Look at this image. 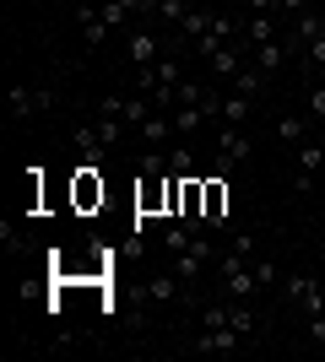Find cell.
<instances>
[{
    "label": "cell",
    "mask_w": 325,
    "mask_h": 362,
    "mask_svg": "<svg viewBox=\"0 0 325 362\" xmlns=\"http://www.w3.org/2000/svg\"><path fill=\"white\" fill-rule=\"evenodd\" d=\"M217 146H222V157H217V173H222V179H228L239 163L255 157V141H249V130H239V124H222V130H217Z\"/></svg>",
    "instance_id": "6da1fadb"
},
{
    "label": "cell",
    "mask_w": 325,
    "mask_h": 362,
    "mask_svg": "<svg viewBox=\"0 0 325 362\" xmlns=\"http://www.w3.org/2000/svg\"><path fill=\"white\" fill-rule=\"evenodd\" d=\"M163 49H169V38H157L152 28H130V33H125V60L136 65V71L157 65V60H163Z\"/></svg>",
    "instance_id": "7a4b0ae2"
},
{
    "label": "cell",
    "mask_w": 325,
    "mask_h": 362,
    "mask_svg": "<svg viewBox=\"0 0 325 362\" xmlns=\"http://www.w3.org/2000/svg\"><path fill=\"white\" fill-rule=\"evenodd\" d=\"M282 292L304 308V314H325V287H320V276L309 271H293V276H282Z\"/></svg>",
    "instance_id": "3957f363"
},
{
    "label": "cell",
    "mask_w": 325,
    "mask_h": 362,
    "mask_svg": "<svg viewBox=\"0 0 325 362\" xmlns=\"http://www.w3.org/2000/svg\"><path fill=\"white\" fill-rule=\"evenodd\" d=\"M239 346H244V335L233 330V325H217V330H201L185 351H195V357H228V351H239Z\"/></svg>",
    "instance_id": "277c9868"
},
{
    "label": "cell",
    "mask_w": 325,
    "mask_h": 362,
    "mask_svg": "<svg viewBox=\"0 0 325 362\" xmlns=\"http://www.w3.org/2000/svg\"><path fill=\"white\" fill-rule=\"evenodd\" d=\"M60 103V92L55 87H11V114L16 119H33V114H44V108Z\"/></svg>",
    "instance_id": "5b68a950"
},
{
    "label": "cell",
    "mask_w": 325,
    "mask_h": 362,
    "mask_svg": "<svg viewBox=\"0 0 325 362\" xmlns=\"http://www.w3.org/2000/svg\"><path fill=\"white\" fill-rule=\"evenodd\" d=\"M206 65H212V81H217V87H228V81H233L239 71H244L249 60H244V49H239V44H222V49H217V54H212Z\"/></svg>",
    "instance_id": "8992f818"
},
{
    "label": "cell",
    "mask_w": 325,
    "mask_h": 362,
    "mask_svg": "<svg viewBox=\"0 0 325 362\" xmlns=\"http://www.w3.org/2000/svg\"><path fill=\"white\" fill-rule=\"evenodd\" d=\"M222 292H228L233 303H249L255 292H261V281H255V265H228V271H222Z\"/></svg>",
    "instance_id": "52a82bcc"
},
{
    "label": "cell",
    "mask_w": 325,
    "mask_h": 362,
    "mask_svg": "<svg viewBox=\"0 0 325 362\" xmlns=\"http://www.w3.org/2000/svg\"><path fill=\"white\" fill-rule=\"evenodd\" d=\"M76 22H81V44L87 49H103L108 44V22H103V11H93V6H76Z\"/></svg>",
    "instance_id": "ba28073f"
},
{
    "label": "cell",
    "mask_w": 325,
    "mask_h": 362,
    "mask_svg": "<svg viewBox=\"0 0 325 362\" xmlns=\"http://www.w3.org/2000/svg\"><path fill=\"white\" fill-rule=\"evenodd\" d=\"M309 114H282V119H277V141H282V146H304V141H309Z\"/></svg>",
    "instance_id": "9c48e42d"
},
{
    "label": "cell",
    "mask_w": 325,
    "mask_h": 362,
    "mask_svg": "<svg viewBox=\"0 0 325 362\" xmlns=\"http://www.w3.org/2000/svg\"><path fill=\"white\" fill-rule=\"evenodd\" d=\"M212 16H217V6H190L185 22H179V38H190V44L206 38V33H212Z\"/></svg>",
    "instance_id": "30bf717a"
},
{
    "label": "cell",
    "mask_w": 325,
    "mask_h": 362,
    "mask_svg": "<svg viewBox=\"0 0 325 362\" xmlns=\"http://www.w3.org/2000/svg\"><path fill=\"white\" fill-rule=\"evenodd\" d=\"M179 292H185V276H179V271H163V276L147 281V298H152V303H173Z\"/></svg>",
    "instance_id": "8fae6325"
},
{
    "label": "cell",
    "mask_w": 325,
    "mask_h": 362,
    "mask_svg": "<svg viewBox=\"0 0 325 362\" xmlns=\"http://www.w3.org/2000/svg\"><path fill=\"white\" fill-rule=\"evenodd\" d=\"M228 92H239V98H261V92H266V71H261V65H244V71L228 81Z\"/></svg>",
    "instance_id": "7c38bea8"
},
{
    "label": "cell",
    "mask_w": 325,
    "mask_h": 362,
    "mask_svg": "<svg viewBox=\"0 0 325 362\" xmlns=\"http://www.w3.org/2000/svg\"><path fill=\"white\" fill-rule=\"evenodd\" d=\"M249 65H261L266 76H277L282 65H287V38H277V44H261V49H255V60H249Z\"/></svg>",
    "instance_id": "4fadbf2b"
},
{
    "label": "cell",
    "mask_w": 325,
    "mask_h": 362,
    "mask_svg": "<svg viewBox=\"0 0 325 362\" xmlns=\"http://www.w3.org/2000/svg\"><path fill=\"white\" fill-rule=\"evenodd\" d=\"M249 114H255V98H239V92H228V98H222V124H239V130H244Z\"/></svg>",
    "instance_id": "5bb4252c"
},
{
    "label": "cell",
    "mask_w": 325,
    "mask_h": 362,
    "mask_svg": "<svg viewBox=\"0 0 325 362\" xmlns=\"http://www.w3.org/2000/svg\"><path fill=\"white\" fill-rule=\"evenodd\" d=\"M201 124H206L201 103H173V130H179V136H190V130H201Z\"/></svg>",
    "instance_id": "9a60e30c"
},
{
    "label": "cell",
    "mask_w": 325,
    "mask_h": 362,
    "mask_svg": "<svg viewBox=\"0 0 325 362\" xmlns=\"http://www.w3.org/2000/svg\"><path fill=\"white\" fill-rule=\"evenodd\" d=\"M76 151H81V163H87V168H98L108 146L98 141V130H76Z\"/></svg>",
    "instance_id": "2e32d148"
},
{
    "label": "cell",
    "mask_w": 325,
    "mask_h": 362,
    "mask_svg": "<svg viewBox=\"0 0 325 362\" xmlns=\"http://www.w3.org/2000/svg\"><path fill=\"white\" fill-rule=\"evenodd\" d=\"M141 136L152 141V146H163L169 136H179V130H173V114H152V119L141 124Z\"/></svg>",
    "instance_id": "e0dca14e"
},
{
    "label": "cell",
    "mask_w": 325,
    "mask_h": 362,
    "mask_svg": "<svg viewBox=\"0 0 325 362\" xmlns=\"http://www.w3.org/2000/svg\"><path fill=\"white\" fill-rule=\"evenodd\" d=\"M228 325L249 341V335H255V308H249V303H228Z\"/></svg>",
    "instance_id": "ac0fdd59"
},
{
    "label": "cell",
    "mask_w": 325,
    "mask_h": 362,
    "mask_svg": "<svg viewBox=\"0 0 325 362\" xmlns=\"http://www.w3.org/2000/svg\"><path fill=\"white\" fill-rule=\"evenodd\" d=\"M325 168V146L320 141H304V146H298V173H320Z\"/></svg>",
    "instance_id": "d6986e66"
},
{
    "label": "cell",
    "mask_w": 325,
    "mask_h": 362,
    "mask_svg": "<svg viewBox=\"0 0 325 362\" xmlns=\"http://www.w3.org/2000/svg\"><path fill=\"white\" fill-rule=\"evenodd\" d=\"M152 11L169 22V28H179L185 22V11H190V0H152Z\"/></svg>",
    "instance_id": "ffe728a7"
},
{
    "label": "cell",
    "mask_w": 325,
    "mask_h": 362,
    "mask_svg": "<svg viewBox=\"0 0 325 362\" xmlns=\"http://www.w3.org/2000/svg\"><path fill=\"white\" fill-rule=\"evenodd\" d=\"M98 11H103V22H108L114 33H120V28H130V11H125V6H114V0H103Z\"/></svg>",
    "instance_id": "44dd1931"
},
{
    "label": "cell",
    "mask_w": 325,
    "mask_h": 362,
    "mask_svg": "<svg viewBox=\"0 0 325 362\" xmlns=\"http://www.w3.org/2000/svg\"><path fill=\"white\" fill-rule=\"evenodd\" d=\"M169 168H173V179H190V168H195V163H190V146H173L169 151Z\"/></svg>",
    "instance_id": "7402d4cb"
},
{
    "label": "cell",
    "mask_w": 325,
    "mask_h": 362,
    "mask_svg": "<svg viewBox=\"0 0 325 362\" xmlns=\"http://www.w3.org/2000/svg\"><path fill=\"white\" fill-rule=\"evenodd\" d=\"M309 119L325 124V81H314V87H309Z\"/></svg>",
    "instance_id": "603a6c76"
},
{
    "label": "cell",
    "mask_w": 325,
    "mask_h": 362,
    "mask_svg": "<svg viewBox=\"0 0 325 362\" xmlns=\"http://www.w3.org/2000/svg\"><path fill=\"white\" fill-rule=\"evenodd\" d=\"M228 255H239V259H255V238H249V233H233V238H228Z\"/></svg>",
    "instance_id": "cb8c5ba5"
},
{
    "label": "cell",
    "mask_w": 325,
    "mask_h": 362,
    "mask_svg": "<svg viewBox=\"0 0 325 362\" xmlns=\"http://www.w3.org/2000/svg\"><path fill=\"white\" fill-rule=\"evenodd\" d=\"M163 168H169V157H163V151H147V157H141V173H147V179H157Z\"/></svg>",
    "instance_id": "d4e9b609"
},
{
    "label": "cell",
    "mask_w": 325,
    "mask_h": 362,
    "mask_svg": "<svg viewBox=\"0 0 325 362\" xmlns=\"http://www.w3.org/2000/svg\"><path fill=\"white\" fill-rule=\"evenodd\" d=\"M255 281H261V287H271V281H282V271L271 265V259H255Z\"/></svg>",
    "instance_id": "484cf974"
},
{
    "label": "cell",
    "mask_w": 325,
    "mask_h": 362,
    "mask_svg": "<svg viewBox=\"0 0 325 362\" xmlns=\"http://www.w3.org/2000/svg\"><path fill=\"white\" fill-rule=\"evenodd\" d=\"M309 6H314V0H277V16H287V22H293V16H304Z\"/></svg>",
    "instance_id": "4316f807"
},
{
    "label": "cell",
    "mask_w": 325,
    "mask_h": 362,
    "mask_svg": "<svg viewBox=\"0 0 325 362\" xmlns=\"http://www.w3.org/2000/svg\"><path fill=\"white\" fill-rule=\"evenodd\" d=\"M304 60H309V71H325V38H314V44L304 49Z\"/></svg>",
    "instance_id": "83f0119b"
},
{
    "label": "cell",
    "mask_w": 325,
    "mask_h": 362,
    "mask_svg": "<svg viewBox=\"0 0 325 362\" xmlns=\"http://www.w3.org/2000/svg\"><path fill=\"white\" fill-rule=\"evenodd\" d=\"M309 341H314V346H325V314H309Z\"/></svg>",
    "instance_id": "f1b7e54d"
},
{
    "label": "cell",
    "mask_w": 325,
    "mask_h": 362,
    "mask_svg": "<svg viewBox=\"0 0 325 362\" xmlns=\"http://www.w3.org/2000/svg\"><path fill=\"white\" fill-rule=\"evenodd\" d=\"M114 6H125L130 16H147V11H152V0H114Z\"/></svg>",
    "instance_id": "f546056e"
},
{
    "label": "cell",
    "mask_w": 325,
    "mask_h": 362,
    "mask_svg": "<svg viewBox=\"0 0 325 362\" xmlns=\"http://www.w3.org/2000/svg\"><path fill=\"white\" fill-rule=\"evenodd\" d=\"M314 189V173H293V195H309Z\"/></svg>",
    "instance_id": "4dcf8cb0"
},
{
    "label": "cell",
    "mask_w": 325,
    "mask_h": 362,
    "mask_svg": "<svg viewBox=\"0 0 325 362\" xmlns=\"http://www.w3.org/2000/svg\"><path fill=\"white\" fill-rule=\"evenodd\" d=\"M190 6H195V0H190Z\"/></svg>",
    "instance_id": "1f68e13d"
}]
</instances>
